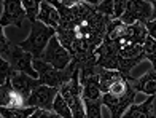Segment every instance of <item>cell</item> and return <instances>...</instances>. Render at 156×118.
Returning a JSON list of instances; mask_svg holds the SVG:
<instances>
[{
	"instance_id": "cell-10",
	"label": "cell",
	"mask_w": 156,
	"mask_h": 118,
	"mask_svg": "<svg viewBox=\"0 0 156 118\" xmlns=\"http://www.w3.org/2000/svg\"><path fill=\"white\" fill-rule=\"evenodd\" d=\"M148 38V30L144 24L124 26L121 32V46L123 45H142Z\"/></svg>"
},
{
	"instance_id": "cell-29",
	"label": "cell",
	"mask_w": 156,
	"mask_h": 118,
	"mask_svg": "<svg viewBox=\"0 0 156 118\" xmlns=\"http://www.w3.org/2000/svg\"><path fill=\"white\" fill-rule=\"evenodd\" d=\"M56 118H61V116H56Z\"/></svg>"
},
{
	"instance_id": "cell-11",
	"label": "cell",
	"mask_w": 156,
	"mask_h": 118,
	"mask_svg": "<svg viewBox=\"0 0 156 118\" xmlns=\"http://www.w3.org/2000/svg\"><path fill=\"white\" fill-rule=\"evenodd\" d=\"M11 85H13V89H15L19 96H23V98L26 99V102H27V99H29V96L32 94V91L37 86H40V81L37 78H32V77H29V75H26V73L13 72Z\"/></svg>"
},
{
	"instance_id": "cell-3",
	"label": "cell",
	"mask_w": 156,
	"mask_h": 118,
	"mask_svg": "<svg viewBox=\"0 0 156 118\" xmlns=\"http://www.w3.org/2000/svg\"><path fill=\"white\" fill-rule=\"evenodd\" d=\"M61 96L69 104L72 110L73 118H86V110H84V99H83V88L80 83V69L76 67L73 72V77L67 85L61 88Z\"/></svg>"
},
{
	"instance_id": "cell-5",
	"label": "cell",
	"mask_w": 156,
	"mask_h": 118,
	"mask_svg": "<svg viewBox=\"0 0 156 118\" xmlns=\"http://www.w3.org/2000/svg\"><path fill=\"white\" fill-rule=\"evenodd\" d=\"M41 61L51 64L54 69H58V70H66V69L72 64V56H70V53L61 45L58 37H53L51 41H49L48 46H46L43 56H41Z\"/></svg>"
},
{
	"instance_id": "cell-24",
	"label": "cell",
	"mask_w": 156,
	"mask_h": 118,
	"mask_svg": "<svg viewBox=\"0 0 156 118\" xmlns=\"http://www.w3.org/2000/svg\"><path fill=\"white\" fill-rule=\"evenodd\" d=\"M11 46H13V43H10V41L6 40L3 29H0V54H2V58H5L6 54L10 53Z\"/></svg>"
},
{
	"instance_id": "cell-18",
	"label": "cell",
	"mask_w": 156,
	"mask_h": 118,
	"mask_svg": "<svg viewBox=\"0 0 156 118\" xmlns=\"http://www.w3.org/2000/svg\"><path fill=\"white\" fill-rule=\"evenodd\" d=\"M53 112L58 115V116H61V118H73L72 110H70V107H69V104L66 102V99L61 96V93L56 96V99H54Z\"/></svg>"
},
{
	"instance_id": "cell-19",
	"label": "cell",
	"mask_w": 156,
	"mask_h": 118,
	"mask_svg": "<svg viewBox=\"0 0 156 118\" xmlns=\"http://www.w3.org/2000/svg\"><path fill=\"white\" fill-rule=\"evenodd\" d=\"M144 56L147 61L151 62V69L156 70V40H153L150 35L144 43Z\"/></svg>"
},
{
	"instance_id": "cell-15",
	"label": "cell",
	"mask_w": 156,
	"mask_h": 118,
	"mask_svg": "<svg viewBox=\"0 0 156 118\" xmlns=\"http://www.w3.org/2000/svg\"><path fill=\"white\" fill-rule=\"evenodd\" d=\"M37 21H40V23H43V24H46L49 27H53V29H58V27L61 26V15L49 2H41Z\"/></svg>"
},
{
	"instance_id": "cell-9",
	"label": "cell",
	"mask_w": 156,
	"mask_h": 118,
	"mask_svg": "<svg viewBox=\"0 0 156 118\" xmlns=\"http://www.w3.org/2000/svg\"><path fill=\"white\" fill-rule=\"evenodd\" d=\"M59 94V89L40 85L32 91L29 99L26 102V107H34V109H43V110H51L54 105V99Z\"/></svg>"
},
{
	"instance_id": "cell-1",
	"label": "cell",
	"mask_w": 156,
	"mask_h": 118,
	"mask_svg": "<svg viewBox=\"0 0 156 118\" xmlns=\"http://www.w3.org/2000/svg\"><path fill=\"white\" fill-rule=\"evenodd\" d=\"M53 37H56V29L40 23V21H35L30 26L29 37L23 41H19L18 45L23 48L24 51L30 53L34 56V59H41L48 43L51 41Z\"/></svg>"
},
{
	"instance_id": "cell-16",
	"label": "cell",
	"mask_w": 156,
	"mask_h": 118,
	"mask_svg": "<svg viewBox=\"0 0 156 118\" xmlns=\"http://www.w3.org/2000/svg\"><path fill=\"white\" fill-rule=\"evenodd\" d=\"M97 73H99V83H101L102 94L108 93V89L112 88V85L115 81L124 78L121 72H118V70H108V69H104V67H99V66H97Z\"/></svg>"
},
{
	"instance_id": "cell-2",
	"label": "cell",
	"mask_w": 156,
	"mask_h": 118,
	"mask_svg": "<svg viewBox=\"0 0 156 118\" xmlns=\"http://www.w3.org/2000/svg\"><path fill=\"white\" fill-rule=\"evenodd\" d=\"M34 69L38 73L40 85L51 86V88H56V89L61 91V88L72 80L73 72L76 70V64L72 62L66 70H58V69H54L51 64H48V62H45V61L34 59Z\"/></svg>"
},
{
	"instance_id": "cell-22",
	"label": "cell",
	"mask_w": 156,
	"mask_h": 118,
	"mask_svg": "<svg viewBox=\"0 0 156 118\" xmlns=\"http://www.w3.org/2000/svg\"><path fill=\"white\" fill-rule=\"evenodd\" d=\"M13 77V70H11V66L8 64L6 59H0V86L5 85L8 80H11Z\"/></svg>"
},
{
	"instance_id": "cell-26",
	"label": "cell",
	"mask_w": 156,
	"mask_h": 118,
	"mask_svg": "<svg viewBox=\"0 0 156 118\" xmlns=\"http://www.w3.org/2000/svg\"><path fill=\"white\" fill-rule=\"evenodd\" d=\"M58 115H56L54 112H51V110H43V109H37L34 112V115L30 118H56Z\"/></svg>"
},
{
	"instance_id": "cell-28",
	"label": "cell",
	"mask_w": 156,
	"mask_h": 118,
	"mask_svg": "<svg viewBox=\"0 0 156 118\" xmlns=\"http://www.w3.org/2000/svg\"><path fill=\"white\" fill-rule=\"evenodd\" d=\"M151 6H153V13H151V21L156 19V2H151Z\"/></svg>"
},
{
	"instance_id": "cell-21",
	"label": "cell",
	"mask_w": 156,
	"mask_h": 118,
	"mask_svg": "<svg viewBox=\"0 0 156 118\" xmlns=\"http://www.w3.org/2000/svg\"><path fill=\"white\" fill-rule=\"evenodd\" d=\"M40 5H41V2H37V0H23V6L26 10L27 19H29L30 23H35V21L38 19Z\"/></svg>"
},
{
	"instance_id": "cell-12",
	"label": "cell",
	"mask_w": 156,
	"mask_h": 118,
	"mask_svg": "<svg viewBox=\"0 0 156 118\" xmlns=\"http://www.w3.org/2000/svg\"><path fill=\"white\" fill-rule=\"evenodd\" d=\"M129 83L134 86L137 93H144L147 96H156V70L150 69L148 72H145L142 77L129 78Z\"/></svg>"
},
{
	"instance_id": "cell-7",
	"label": "cell",
	"mask_w": 156,
	"mask_h": 118,
	"mask_svg": "<svg viewBox=\"0 0 156 118\" xmlns=\"http://www.w3.org/2000/svg\"><path fill=\"white\" fill-rule=\"evenodd\" d=\"M136 96H137V91H136V89H134V86L131 85L129 91H127L124 96H121V98H115V96H112V94H108V93L102 94V104L110 110L112 118H121V116L126 113V110L134 104V101H136Z\"/></svg>"
},
{
	"instance_id": "cell-17",
	"label": "cell",
	"mask_w": 156,
	"mask_h": 118,
	"mask_svg": "<svg viewBox=\"0 0 156 118\" xmlns=\"http://www.w3.org/2000/svg\"><path fill=\"white\" fill-rule=\"evenodd\" d=\"M35 110L37 109H34V107H23V109L2 107L0 109V113H2V118H30Z\"/></svg>"
},
{
	"instance_id": "cell-6",
	"label": "cell",
	"mask_w": 156,
	"mask_h": 118,
	"mask_svg": "<svg viewBox=\"0 0 156 118\" xmlns=\"http://www.w3.org/2000/svg\"><path fill=\"white\" fill-rule=\"evenodd\" d=\"M151 13H153L151 2H127V10L119 21L124 26H132V24L147 26V23L151 21Z\"/></svg>"
},
{
	"instance_id": "cell-4",
	"label": "cell",
	"mask_w": 156,
	"mask_h": 118,
	"mask_svg": "<svg viewBox=\"0 0 156 118\" xmlns=\"http://www.w3.org/2000/svg\"><path fill=\"white\" fill-rule=\"evenodd\" d=\"M8 61V64L11 66V70L16 73H26L32 78L38 80V73L34 69V56L30 53L24 51L19 45H13L10 53L3 58Z\"/></svg>"
},
{
	"instance_id": "cell-25",
	"label": "cell",
	"mask_w": 156,
	"mask_h": 118,
	"mask_svg": "<svg viewBox=\"0 0 156 118\" xmlns=\"http://www.w3.org/2000/svg\"><path fill=\"white\" fill-rule=\"evenodd\" d=\"M126 10H127V2H121V0L115 2V13H113V19H121V16L126 13Z\"/></svg>"
},
{
	"instance_id": "cell-23",
	"label": "cell",
	"mask_w": 156,
	"mask_h": 118,
	"mask_svg": "<svg viewBox=\"0 0 156 118\" xmlns=\"http://www.w3.org/2000/svg\"><path fill=\"white\" fill-rule=\"evenodd\" d=\"M96 10L101 15L113 19V13H115V2H94Z\"/></svg>"
},
{
	"instance_id": "cell-8",
	"label": "cell",
	"mask_w": 156,
	"mask_h": 118,
	"mask_svg": "<svg viewBox=\"0 0 156 118\" xmlns=\"http://www.w3.org/2000/svg\"><path fill=\"white\" fill-rule=\"evenodd\" d=\"M2 8L3 10H2V16H0V27L2 29H5L6 26H15V27L23 26L24 18H27L23 2L5 0V2H2Z\"/></svg>"
},
{
	"instance_id": "cell-27",
	"label": "cell",
	"mask_w": 156,
	"mask_h": 118,
	"mask_svg": "<svg viewBox=\"0 0 156 118\" xmlns=\"http://www.w3.org/2000/svg\"><path fill=\"white\" fill-rule=\"evenodd\" d=\"M147 30H148V35H150L153 40H156V19L150 21V23H147Z\"/></svg>"
},
{
	"instance_id": "cell-13",
	"label": "cell",
	"mask_w": 156,
	"mask_h": 118,
	"mask_svg": "<svg viewBox=\"0 0 156 118\" xmlns=\"http://www.w3.org/2000/svg\"><path fill=\"white\" fill-rule=\"evenodd\" d=\"M0 104H2V107H8V109L26 107V99L13 89L11 80H8L5 85L0 86Z\"/></svg>"
},
{
	"instance_id": "cell-14",
	"label": "cell",
	"mask_w": 156,
	"mask_h": 118,
	"mask_svg": "<svg viewBox=\"0 0 156 118\" xmlns=\"http://www.w3.org/2000/svg\"><path fill=\"white\" fill-rule=\"evenodd\" d=\"M121 118H156L154 113V96H148L147 101L132 104Z\"/></svg>"
},
{
	"instance_id": "cell-20",
	"label": "cell",
	"mask_w": 156,
	"mask_h": 118,
	"mask_svg": "<svg viewBox=\"0 0 156 118\" xmlns=\"http://www.w3.org/2000/svg\"><path fill=\"white\" fill-rule=\"evenodd\" d=\"M102 99L97 101H84L86 118H102Z\"/></svg>"
}]
</instances>
